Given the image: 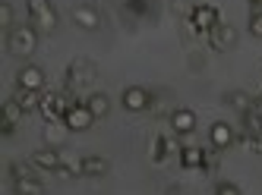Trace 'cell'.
<instances>
[{
	"mask_svg": "<svg viewBox=\"0 0 262 195\" xmlns=\"http://www.w3.org/2000/svg\"><path fill=\"white\" fill-rule=\"evenodd\" d=\"M7 47L13 57H23V60H29V57L38 51V29L35 26H16L7 32Z\"/></svg>",
	"mask_w": 262,
	"mask_h": 195,
	"instance_id": "1",
	"label": "cell"
},
{
	"mask_svg": "<svg viewBox=\"0 0 262 195\" xmlns=\"http://www.w3.org/2000/svg\"><path fill=\"white\" fill-rule=\"evenodd\" d=\"M95 79H98V69H95V63H92L89 57H76V60L67 66V91L70 94L89 88Z\"/></svg>",
	"mask_w": 262,
	"mask_h": 195,
	"instance_id": "2",
	"label": "cell"
},
{
	"mask_svg": "<svg viewBox=\"0 0 262 195\" xmlns=\"http://www.w3.org/2000/svg\"><path fill=\"white\" fill-rule=\"evenodd\" d=\"M29 19H32V26L45 35H51L57 29V10H54L51 0H29Z\"/></svg>",
	"mask_w": 262,
	"mask_h": 195,
	"instance_id": "3",
	"label": "cell"
},
{
	"mask_svg": "<svg viewBox=\"0 0 262 195\" xmlns=\"http://www.w3.org/2000/svg\"><path fill=\"white\" fill-rule=\"evenodd\" d=\"M76 104L70 98V91H51V94H41V116H45V123H51V120H63L67 116V110Z\"/></svg>",
	"mask_w": 262,
	"mask_h": 195,
	"instance_id": "4",
	"label": "cell"
},
{
	"mask_svg": "<svg viewBox=\"0 0 262 195\" xmlns=\"http://www.w3.org/2000/svg\"><path fill=\"white\" fill-rule=\"evenodd\" d=\"M152 101H155V91H148V88H142V85H129V88H123V94H120V104H123V110H129V113L152 110Z\"/></svg>",
	"mask_w": 262,
	"mask_h": 195,
	"instance_id": "5",
	"label": "cell"
},
{
	"mask_svg": "<svg viewBox=\"0 0 262 195\" xmlns=\"http://www.w3.org/2000/svg\"><path fill=\"white\" fill-rule=\"evenodd\" d=\"M237 41H240V32H237L231 22H218V26L209 32V44H212V51H218V54L234 51Z\"/></svg>",
	"mask_w": 262,
	"mask_h": 195,
	"instance_id": "6",
	"label": "cell"
},
{
	"mask_svg": "<svg viewBox=\"0 0 262 195\" xmlns=\"http://www.w3.org/2000/svg\"><path fill=\"white\" fill-rule=\"evenodd\" d=\"M186 22H190L196 32H205V35H209V32L221 22V16H218V10H215L212 4H196V7L190 10V19H186Z\"/></svg>",
	"mask_w": 262,
	"mask_h": 195,
	"instance_id": "7",
	"label": "cell"
},
{
	"mask_svg": "<svg viewBox=\"0 0 262 195\" xmlns=\"http://www.w3.org/2000/svg\"><path fill=\"white\" fill-rule=\"evenodd\" d=\"M70 19H73V26L82 29V32H98L101 29V13L92 4H76L70 10Z\"/></svg>",
	"mask_w": 262,
	"mask_h": 195,
	"instance_id": "8",
	"label": "cell"
},
{
	"mask_svg": "<svg viewBox=\"0 0 262 195\" xmlns=\"http://www.w3.org/2000/svg\"><path fill=\"white\" fill-rule=\"evenodd\" d=\"M63 123H67L73 132H85V129L95 126V113L89 110V104H73V107L67 110V116H63Z\"/></svg>",
	"mask_w": 262,
	"mask_h": 195,
	"instance_id": "9",
	"label": "cell"
},
{
	"mask_svg": "<svg viewBox=\"0 0 262 195\" xmlns=\"http://www.w3.org/2000/svg\"><path fill=\"white\" fill-rule=\"evenodd\" d=\"M70 132H73V129H70L63 120H51V123H45V129H41V139H45L48 148H63L67 139H70Z\"/></svg>",
	"mask_w": 262,
	"mask_h": 195,
	"instance_id": "10",
	"label": "cell"
},
{
	"mask_svg": "<svg viewBox=\"0 0 262 195\" xmlns=\"http://www.w3.org/2000/svg\"><path fill=\"white\" fill-rule=\"evenodd\" d=\"M16 88L41 91V88H45V69H41V66H35V63H26L19 72H16Z\"/></svg>",
	"mask_w": 262,
	"mask_h": 195,
	"instance_id": "11",
	"label": "cell"
},
{
	"mask_svg": "<svg viewBox=\"0 0 262 195\" xmlns=\"http://www.w3.org/2000/svg\"><path fill=\"white\" fill-rule=\"evenodd\" d=\"M167 120H171V129H174L177 135H190V132H196V113H193L190 107H174Z\"/></svg>",
	"mask_w": 262,
	"mask_h": 195,
	"instance_id": "12",
	"label": "cell"
},
{
	"mask_svg": "<svg viewBox=\"0 0 262 195\" xmlns=\"http://www.w3.org/2000/svg\"><path fill=\"white\" fill-rule=\"evenodd\" d=\"M209 142H212V148H218V151L237 145V135H234V129H231V123H212V129H209Z\"/></svg>",
	"mask_w": 262,
	"mask_h": 195,
	"instance_id": "13",
	"label": "cell"
},
{
	"mask_svg": "<svg viewBox=\"0 0 262 195\" xmlns=\"http://www.w3.org/2000/svg\"><path fill=\"white\" fill-rule=\"evenodd\" d=\"M32 164L38 167V170H45V173H54L60 164H63V158H60V148H38L32 154Z\"/></svg>",
	"mask_w": 262,
	"mask_h": 195,
	"instance_id": "14",
	"label": "cell"
},
{
	"mask_svg": "<svg viewBox=\"0 0 262 195\" xmlns=\"http://www.w3.org/2000/svg\"><path fill=\"white\" fill-rule=\"evenodd\" d=\"M23 116H26V110L16 104L13 98H7V101H4V135H13L16 126L23 123Z\"/></svg>",
	"mask_w": 262,
	"mask_h": 195,
	"instance_id": "15",
	"label": "cell"
},
{
	"mask_svg": "<svg viewBox=\"0 0 262 195\" xmlns=\"http://www.w3.org/2000/svg\"><path fill=\"white\" fill-rule=\"evenodd\" d=\"M82 167V177H104V173L111 170V161L101 158V154H85V158L79 161Z\"/></svg>",
	"mask_w": 262,
	"mask_h": 195,
	"instance_id": "16",
	"label": "cell"
},
{
	"mask_svg": "<svg viewBox=\"0 0 262 195\" xmlns=\"http://www.w3.org/2000/svg\"><path fill=\"white\" fill-rule=\"evenodd\" d=\"M13 101L19 104L26 113H32V110H38V107H41V91H32V88H16Z\"/></svg>",
	"mask_w": 262,
	"mask_h": 195,
	"instance_id": "17",
	"label": "cell"
},
{
	"mask_svg": "<svg viewBox=\"0 0 262 195\" xmlns=\"http://www.w3.org/2000/svg\"><path fill=\"white\" fill-rule=\"evenodd\" d=\"M180 164L186 170H196V167H205V148H180Z\"/></svg>",
	"mask_w": 262,
	"mask_h": 195,
	"instance_id": "18",
	"label": "cell"
},
{
	"mask_svg": "<svg viewBox=\"0 0 262 195\" xmlns=\"http://www.w3.org/2000/svg\"><path fill=\"white\" fill-rule=\"evenodd\" d=\"M243 129H247L250 135L262 132V101H256L247 113H243Z\"/></svg>",
	"mask_w": 262,
	"mask_h": 195,
	"instance_id": "19",
	"label": "cell"
},
{
	"mask_svg": "<svg viewBox=\"0 0 262 195\" xmlns=\"http://www.w3.org/2000/svg\"><path fill=\"white\" fill-rule=\"evenodd\" d=\"M85 104H89L92 113H95V120H98V116H107V113H111V98H107L104 91L89 94V98H85Z\"/></svg>",
	"mask_w": 262,
	"mask_h": 195,
	"instance_id": "20",
	"label": "cell"
},
{
	"mask_svg": "<svg viewBox=\"0 0 262 195\" xmlns=\"http://www.w3.org/2000/svg\"><path fill=\"white\" fill-rule=\"evenodd\" d=\"M224 104L234 107V110H240V116H243V113H247L256 101H253V98H250L247 91H231V94H224Z\"/></svg>",
	"mask_w": 262,
	"mask_h": 195,
	"instance_id": "21",
	"label": "cell"
},
{
	"mask_svg": "<svg viewBox=\"0 0 262 195\" xmlns=\"http://www.w3.org/2000/svg\"><path fill=\"white\" fill-rule=\"evenodd\" d=\"M13 192L16 195H45V186H41V180L26 177V180H16L13 183Z\"/></svg>",
	"mask_w": 262,
	"mask_h": 195,
	"instance_id": "22",
	"label": "cell"
},
{
	"mask_svg": "<svg viewBox=\"0 0 262 195\" xmlns=\"http://www.w3.org/2000/svg\"><path fill=\"white\" fill-rule=\"evenodd\" d=\"M32 167H35L32 161H29V164H23V161H13V164H10V177H13V183H16V180H26V177H32Z\"/></svg>",
	"mask_w": 262,
	"mask_h": 195,
	"instance_id": "23",
	"label": "cell"
},
{
	"mask_svg": "<svg viewBox=\"0 0 262 195\" xmlns=\"http://www.w3.org/2000/svg\"><path fill=\"white\" fill-rule=\"evenodd\" d=\"M250 35L262 38V7H250Z\"/></svg>",
	"mask_w": 262,
	"mask_h": 195,
	"instance_id": "24",
	"label": "cell"
},
{
	"mask_svg": "<svg viewBox=\"0 0 262 195\" xmlns=\"http://www.w3.org/2000/svg\"><path fill=\"white\" fill-rule=\"evenodd\" d=\"M0 26H4L7 32L16 29V26H13V4H10V0H4V4H0Z\"/></svg>",
	"mask_w": 262,
	"mask_h": 195,
	"instance_id": "25",
	"label": "cell"
},
{
	"mask_svg": "<svg viewBox=\"0 0 262 195\" xmlns=\"http://www.w3.org/2000/svg\"><path fill=\"white\" fill-rule=\"evenodd\" d=\"M215 195H240V189L234 183H218L215 186Z\"/></svg>",
	"mask_w": 262,
	"mask_h": 195,
	"instance_id": "26",
	"label": "cell"
},
{
	"mask_svg": "<svg viewBox=\"0 0 262 195\" xmlns=\"http://www.w3.org/2000/svg\"><path fill=\"white\" fill-rule=\"evenodd\" d=\"M250 7H262V0H250Z\"/></svg>",
	"mask_w": 262,
	"mask_h": 195,
	"instance_id": "27",
	"label": "cell"
},
{
	"mask_svg": "<svg viewBox=\"0 0 262 195\" xmlns=\"http://www.w3.org/2000/svg\"><path fill=\"white\" fill-rule=\"evenodd\" d=\"M174 195H177V192H174Z\"/></svg>",
	"mask_w": 262,
	"mask_h": 195,
	"instance_id": "28",
	"label": "cell"
}]
</instances>
